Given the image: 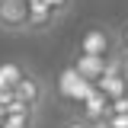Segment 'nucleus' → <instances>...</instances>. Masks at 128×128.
<instances>
[{"label":"nucleus","instance_id":"1","mask_svg":"<svg viewBox=\"0 0 128 128\" xmlns=\"http://www.w3.org/2000/svg\"><path fill=\"white\" fill-rule=\"evenodd\" d=\"M118 51V38L109 26H90L77 42V54H96V58H112Z\"/></svg>","mask_w":128,"mask_h":128},{"label":"nucleus","instance_id":"2","mask_svg":"<svg viewBox=\"0 0 128 128\" xmlns=\"http://www.w3.org/2000/svg\"><path fill=\"white\" fill-rule=\"evenodd\" d=\"M0 32H29V0H0Z\"/></svg>","mask_w":128,"mask_h":128},{"label":"nucleus","instance_id":"3","mask_svg":"<svg viewBox=\"0 0 128 128\" xmlns=\"http://www.w3.org/2000/svg\"><path fill=\"white\" fill-rule=\"evenodd\" d=\"M13 93H16V99H22V102H29L32 109H38L42 102H45V96H48V86H45V80H38L35 74H22V80L13 86Z\"/></svg>","mask_w":128,"mask_h":128},{"label":"nucleus","instance_id":"4","mask_svg":"<svg viewBox=\"0 0 128 128\" xmlns=\"http://www.w3.org/2000/svg\"><path fill=\"white\" fill-rule=\"evenodd\" d=\"M58 90H61L67 99H74V102H83L86 96H90V90H93V83H86V80H80V74L74 70V67H67L61 74V80H58Z\"/></svg>","mask_w":128,"mask_h":128},{"label":"nucleus","instance_id":"5","mask_svg":"<svg viewBox=\"0 0 128 128\" xmlns=\"http://www.w3.org/2000/svg\"><path fill=\"white\" fill-rule=\"evenodd\" d=\"M106 67H109V58H96V54H77V61H74V70L80 74V80H86L93 86L106 74Z\"/></svg>","mask_w":128,"mask_h":128},{"label":"nucleus","instance_id":"6","mask_svg":"<svg viewBox=\"0 0 128 128\" xmlns=\"http://www.w3.org/2000/svg\"><path fill=\"white\" fill-rule=\"evenodd\" d=\"M80 106H83V118H86V122H93V118H106V115H109V99L99 93L96 86L90 90V96H86Z\"/></svg>","mask_w":128,"mask_h":128},{"label":"nucleus","instance_id":"7","mask_svg":"<svg viewBox=\"0 0 128 128\" xmlns=\"http://www.w3.org/2000/svg\"><path fill=\"white\" fill-rule=\"evenodd\" d=\"M22 67L19 64H13V61H6V64H0V90H13L16 83L22 80Z\"/></svg>","mask_w":128,"mask_h":128},{"label":"nucleus","instance_id":"8","mask_svg":"<svg viewBox=\"0 0 128 128\" xmlns=\"http://www.w3.org/2000/svg\"><path fill=\"white\" fill-rule=\"evenodd\" d=\"M3 128H35V112H6Z\"/></svg>","mask_w":128,"mask_h":128},{"label":"nucleus","instance_id":"9","mask_svg":"<svg viewBox=\"0 0 128 128\" xmlns=\"http://www.w3.org/2000/svg\"><path fill=\"white\" fill-rule=\"evenodd\" d=\"M109 128H128V112H115V115H106Z\"/></svg>","mask_w":128,"mask_h":128},{"label":"nucleus","instance_id":"10","mask_svg":"<svg viewBox=\"0 0 128 128\" xmlns=\"http://www.w3.org/2000/svg\"><path fill=\"white\" fill-rule=\"evenodd\" d=\"M115 38H118V51H125V54H128V19L122 22V26H118Z\"/></svg>","mask_w":128,"mask_h":128},{"label":"nucleus","instance_id":"11","mask_svg":"<svg viewBox=\"0 0 128 128\" xmlns=\"http://www.w3.org/2000/svg\"><path fill=\"white\" fill-rule=\"evenodd\" d=\"M118 70H122L125 80H128V54H125V51H118Z\"/></svg>","mask_w":128,"mask_h":128},{"label":"nucleus","instance_id":"12","mask_svg":"<svg viewBox=\"0 0 128 128\" xmlns=\"http://www.w3.org/2000/svg\"><path fill=\"white\" fill-rule=\"evenodd\" d=\"M64 128H90V125H86V118H70V122H64Z\"/></svg>","mask_w":128,"mask_h":128},{"label":"nucleus","instance_id":"13","mask_svg":"<svg viewBox=\"0 0 128 128\" xmlns=\"http://www.w3.org/2000/svg\"><path fill=\"white\" fill-rule=\"evenodd\" d=\"M86 125L90 128H109V122H106V118H93V122H86Z\"/></svg>","mask_w":128,"mask_h":128},{"label":"nucleus","instance_id":"14","mask_svg":"<svg viewBox=\"0 0 128 128\" xmlns=\"http://www.w3.org/2000/svg\"><path fill=\"white\" fill-rule=\"evenodd\" d=\"M3 118H6V109L0 106V128H3Z\"/></svg>","mask_w":128,"mask_h":128}]
</instances>
